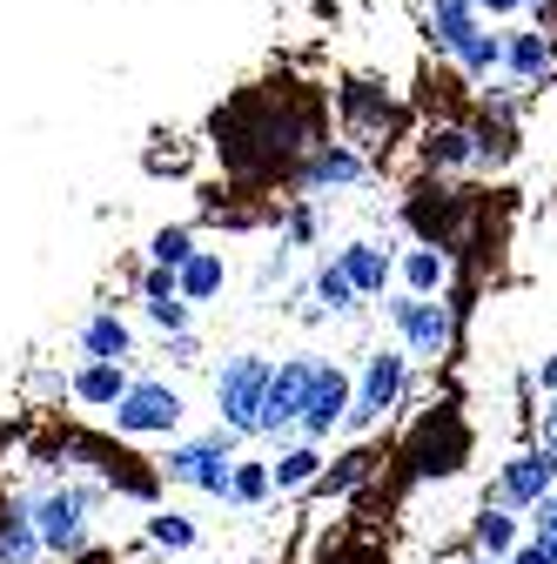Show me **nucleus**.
<instances>
[{
	"label": "nucleus",
	"mask_w": 557,
	"mask_h": 564,
	"mask_svg": "<svg viewBox=\"0 0 557 564\" xmlns=\"http://www.w3.org/2000/svg\"><path fill=\"white\" fill-rule=\"evenodd\" d=\"M101 498H108V484H67V477L21 490V505H28L34 538H41V551H47V557H81V551H88Z\"/></svg>",
	"instance_id": "obj_1"
},
{
	"label": "nucleus",
	"mask_w": 557,
	"mask_h": 564,
	"mask_svg": "<svg viewBox=\"0 0 557 564\" xmlns=\"http://www.w3.org/2000/svg\"><path fill=\"white\" fill-rule=\"evenodd\" d=\"M236 451H242V431L216 423V431H201V437L168 444V457H162L155 470H162V484H182V490H195V498H222V505H229V470H236Z\"/></svg>",
	"instance_id": "obj_2"
},
{
	"label": "nucleus",
	"mask_w": 557,
	"mask_h": 564,
	"mask_svg": "<svg viewBox=\"0 0 557 564\" xmlns=\"http://www.w3.org/2000/svg\"><path fill=\"white\" fill-rule=\"evenodd\" d=\"M430 28H437V47L457 54V67L470 82H483V75L504 67V34H483L477 0H430Z\"/></svg>",
	"instance_id": "obj_3"
},
{
	"label": "nucleus",
	"mask_w": 557,
	"mask_h": 564,
	"mask_svg": "<svg viewBox=\"0 0 557 564\" xmlns=\"http://www.w3.org/2000/svg\"><path fill=\"white\" fill-rule=\"evenodd\" d=\"M108 416H114L121 437H175L182 416H188V397L168 377H128V390Z\"/></svg>",
	"instance_id": "obj_4"
},
{
	"label": "nucleus",
	"mask_w": 557,
	"mask_h": 564,
	"mask_svg": "<svg viewBox=\"0 0 557 564\" xmlns=\"http://www.w3.org/2000/svg\"><path fill=\"white\" fill-rule=\"evenodd\" d=\"M403 383H409L403 349H370L363 370L350 377V416H342V431H376V423L403 403Z\"/></svg>",
	"instance_id": "obj_5"
},
{
	"label": "nucleus",
	"mask_w": 557,
	"mask_h": 564,
	"mask_svg": "<svg viewBox=\"0 0 557 564\" xmlns=\"http://www.w3.org/2000/svg\"><path fill=\"white\" fill-rule=\"evenodd\" d=\"M309 377H316V349H290V357L269 364V383H262V403H255V437H296Z\"/></svg>",
	"instance_id": "obj_6"
},
{
	"label": "nucleus",
	"mask_w": 557,
	"mask_h": 564,
	"mask_svg": "<svg viewBox=\"0 0 557 564\" xmlns=\"http://www.w3.org/2000/svg\"><path fill=\"white\" fill-rule=\"evenodd\" d=\"M262 383H269V357H262V349H236V357H222L216 377H208V397H216V423H229V431L255 437Z\"/></svg>",
	"instance_id": "obj_7"
},
{
	"label": "nucleus",
	"mask_w": 557,
	"mask_h": 564,
	"mask_svg": "<svg viewBox=\"0 0 557 564\" xmlns=\"http://www.w3.org/2000/svg\"><path fill=\"white\" fill-rule=\"evenodd\" d=\"M383 316H390V329L403 343V357H444V349H450V303H437V296L396 290L383 303Z\"/></svg>",
	"instance_id": "obj_8"
},
{
	"label": "nucleus",
	"mask_w": 557,
	"mask_h": 564,
	"mask_svg": "<svg viewBox=\"0 0 557 564\" xmlns=\"http://www.w3.org/2000/svg\"><path fill=\"white\" fill-rule=\"evenodd\" d=\"M342 416H350V370L316 357V377H309V397H303V416H296V437L329 444V431H342Z\"/></svg>",
	"instance_id": "obj_9"
},
{
	"label": "nucleus",
	"mask_w": 557,
	"mask_h": 564,
	"mask_svg": "<svg viewBox=\"0 0 557 564\" xmlns=\"http://www.w3.org/2000/svg\"><path fill=\"white\" fill-rule=\"evenodd\" d=\"M550 490H557V457L544 444H524V451H511L498 464V505L504 511H531L537 498H550Z\"/></svg>",
	"instance_id": "obj_10"
},
{
	"label": "nucleus",
	"mask_w": 557,
	"mask_h": 564,
	"mask_svg": "<svg viewBox=\"0 0 557 564\" xmlns=\"http://www.w3.org/2000/svg\"><path fill=\"white\" fill-rule=\"evenodd\" d=\"M303 195H323V188H363L370 182V162L357 155V141H316V149L290 169Z\"/></svg>",
	"instance_id": "obj_11"
},
{
	"label": "nucleus",
	"mask_w": 557,
	"mask_h": 564,
	"mask_svg": "<svg viewBox=\"0 0 557 564\" xmlns=\"http://www.w3.org/2000/svg\"><path fill=\"white\" fill-rule=\"evenodd\" d=\"M336 115H342V134L363 141V149H376V141L396 128V101L383 95V82H342Z\"/></svg>",
	"instance_id": "obj_12"
},
{
	"label": "nucleus",
	"mask_w": 557,
	"mask_h": 564,
	"mask_svg": "<svg viewBox=\"0 0 557 564\" xmlns=\"http://www.w3.org/2000/svg\"><path fill=\"white\" fill-rule=\"evenodd\" d=\"M403 216H409V229L424 236L430 249H444V242L457 236V223H463V195L444 188V182H416L409 202H403Z\"/></svg>",
	"instance_id": "obj_13"
},
{
	"label": "nucleus",
	"mask_w": 557,
	"mask_h": 564,
	"mask_svg": "<svg viewBox=\"0 0 557 564\" xmlns=\"http://www.w3.org/2000/svg\"><path fill=\"white\" fill-rule=\"evenodd\" d=\"M336 269L350 275V290H357V296H383V290H390V275H396V242H370V236H357V242H342V249H336Z\"/></svg>",
	"instance_id": "obj_14"
},
{
	"label": "nucleus",
	"mask_w": 557,
	"mask_h": 564,
	"mask_svg": "<svg viewBox=\"0 0 557 564\" xmlns=\"http://www.w3.org/2000/svg\"><path fill=\"white\" fill-rule=\"evenodd\" d=\"M75 349H81V357H95V364H128L134 357V329L114 310H88L81 329H75Z\"/></svg>",
	"instance_id": "obj_15"
},
{
	"label": "nucleus",
	"mask_w": 557,
	"mask_h": 564,
	"mask_svg": "<svg viewBox=\"0 0 557 564\" xmlns=\"http://www.w3.org/2000/svg\"><path fill=\"white\" fill-rule=\"evenodd\" d=\"M222 290H229V256H222V249H195V256L175 269V296H182L188 310L216 303Z\"/></svg>",
	"instance_id": "obj_16"
},
{
	"label": "nucleus",
	"mask_w": 557,
	"mask_h": 564,
	"mask_svg": "<svg viewBox=\"0 0 557 564\" xmlns=\"http://www.w3.org/2000/svg\"><path fill=\"white\" fill-rule=\"evenodd\" d=\"M121 390H128V364H95V357H81L75 377H67V397H75L81 410H114Z\"/></svg>",
	"instance_id": "obj_17"
},
{
	"label": "nucleus",
	"mask_w": 557,
	"mask_h": 564,
	"mask_svg": "<svg viewBox=\"0 0 557 564\" xmlns=\"http://www.w3.org/2000/svg\"><path fill=\"white\" fill-rule=\"evenodd\" d=\"M316 477H323V444H309V437L283 444L275 464H269V490H275V498H296V490H309Z\"/></svg>",
	"instance_id": "obj_18"
},
{
	"label": "nucleus",
	"mask_w": 557,
	"mask_h": 564,
	"mask_svg": "<svg viewBox=\"0 0 557 564\" xmlns=\"http://www.w3.org/2000/svg\"><path fill=\"white\" fill-rule=\"evenodd\" d=\"M504 67H511V75L517 82H550L557 75V47H550V34H531V28H511L504 34Z\"/></svg>",
	"instance_id": "obj_19"
},
{
	"label": "nucleus",
	"mask_w": 557,
	"mask_h": 564,
	"mask_svg": "<svg viewBox=\"0 0 557 564\" xmlns=\"http://www.w3.org/2000/svg\"><path fill=\"white\" fill-rule=\"evenodd\" d=\"M396 282L409 296H444V282H450V256L430 249V242H416V249H396Z\"/></svg>",
	"instance_id": "obj_20"
},
{
	"label": "nucleus",
	"mask_w": 557,
	"mask_h": 564,
	"mask_svg": "<svg viewBox=\"0 0 557 564\" xmlns=\"http://www.w3.org/2000/svg\"><path fill=\"white\" fill-rule=\"evenodd\" d=\"M517 544H524V518H517V511H504V505L470 511V551H477V557H504V551H517Z\"/></svg>",
	"instance_id": "obj_21"
},
{
	"label": "nucleus",
	"mask_w": 557,
	"mask_h": 564,
	"mask_svg": "<svg viewBox=\"0 0 557 564\" xmlns=\"http://www.w3.org/2000/svg\"><path fill=\"white\" fill-rule=\"evenodd\" d=\"M47 551H41V538H34V518H28V505H21V490L8 505H0V564H41Z\"/></svg>",
	"instance_id": "obj_22"
},
{
	"label": "nucleus",
	"mask_w": 557,
	"mask_h": 564,
	"mask_svg": "<svg viewBox=\"0 0 557 564\" xmlns=\"http://www.w3.org/2000/svg\"><path fill=\"white\" fill-rule=\"evenodd\" d=\"M309 303H316L323 316H342V323L363 310V296L350 290V275H342L336 262H316V275H309Z\"/></svg>",
	"instance_id": "obj_23"
},
{
	"label": "nucleus",
	"mask_w": 557,
	"mask_h": 564,
	"mask_svg": "<svg viewBox=\"0 0 557 564\" xmlns=\"http://www.w3.org/2000/svg\"><path fill=\"white\" fill-rule=\"evenodd\" d=\"M424 162H430V169H470V162H477V134L457 128V121H437V128L424 134Z\"/></svg>",
	"instance_id": "obj_24"
},
{
	"label": "nucleus",
	"mask_w": 557,
	"mask_h": 564,
	"mask_svg": "<svg viewBox=\"0 0 557 564\" xmlns=\"http://www.w3.org/2000/svg\"><path fill=\"white\" fill-rule=\"evenodd\" d=\"M370 470H376V451H370V444H357V451H350V457H342L336 470L323 464V477H316V490H323V498H350V490H357V484H370Z\"/></svg>",
	"instance_id": "obj_25"
},
{
	"label": "nucleus",
	"mask_w": 557,
	"mask_h": 564,
	"mask_svg": "<svg viewBox=\"0 0 557 564\" xmlns=\"http://www.w3.org/2000/svg\"><path fill=\"white\" fill-rule=\"evenodd\" d=\"M269 498H275V490H269V464L262 457H236V470H229V505L262 511Z\"/></svg>",
	"instance_id": "obj_26"
},
{
	"label": "nucleus",
	"mask_w": 557,
	"mask_h": 564,
	"mask_svg": "<svg viewBox=\"0 0 557 564\" xmlns=\"http://www.w3.org/2000/svg\"><path fill=\"white\" fill-rule=\"evenodd\" d=\"M149 544L155 551H195L201 544V531H195V518H182V511H149Z\"/></svg>",
	"instance_id": "obj_27"
},
{
	"label": "nucleus",
	"mask_w": 557,
	"mask_h": 564,
	"mask_svg": "<svg viewBox=\"0 0 557 564\" xmlns=\"http://www.w3.org/2000/svg\"><path fill=\"white\" fill-rule=\"evenodd\" d=\"M188 256H195V229H188V223H175V229H155V236H149V262L182 269Z\"/></svg>",
	"instance_id": "obj_28"
},
{
	"label": "nucleus",
	"mask_w": 557,
	"mask_h": 564,
	"mask_svg": "<svg viewBox=\"0 0 557 564\" xmlns=\"http://www.w3.org/2000/svg\"><path fill=\"white\" fill-rule=\"evenodd\" d=\"M149 310V323L162 329V336H175V329H195V310L182 303V296H162V303H142Z\"/></svg>",
	"instance_id": "obj_29"
},
{
	"label": "nucleus",
	"mask_w": 557,
	"mask_h": 564,
	"mask_svg": "<svg viewBox=\"0 0 557 564\" xmlns=\"http://www.w3.org/2000/svg\"><path fill=\"white\" fill-rule=\"evenodd\" d=\"M162 296H175V269L149 262V269H142V303H162Z\"/></svg>",
	"instance_id": "obj_30"
},
{
	"label": "nucleus",
	"mask_w": 557,
	"mask_h": 564,
	"mask_svg": "<svg viewBox=\"0 0 557 564\" xmlns=\"http://www.w3.org/2000/svg\"><path fill=\"white\" fill-rule=\"evenodd\" d=\"M498 564H550V538H524L517 551H504Z\"/></svg>",
	"instance_id": "obj_31"
},
{
	"label": "nucleus",
	"mask_w": 557,
	"mask_h": 564,
	"mask_svg": "<svg viewBox=\"0 0 557 564\" xmlns=\"http://www.w3.org/2000/svg\"><path fill=\"white\" fill-rule=\"evenodd\" d=\"M168 364H201V336L195 329H175L168 336Z\"/></svg>",
	"instance_id": "obj_32"
},
{
	"label": "nucleus",
	"mask_w": 557,
	"mask_h": 564,
	"mask_svg": "<svg viewBox=\"0 0 557 564\" xmlns=\"http://www.w3.org/2000/svg\"><path fill=\"white\" fill-rule=\"evenodd\" d=\"M537 444L557 457V397H544V410H537Z\"/></svg>",
	"instance_id": "obj_33"
},
{
	"label": "nucleus",
	"mask_w": 557,
	"mask_h": 564,
	"mask_svg": "<svg viewBox=\"0 0 557 564\" xmlns=\"http://www.w3.org/2000/svg\"><path fill=\"white\" fill-rule=\"evenodd\" d=\"M531 518H537V538H550V544H557V490L531 505Z\"/></svg>",
	"instance_id": "obj_34"
},
{
	"label": "nucleus",
	"mask_w": 557,
	"mask_h": 564,
	"mask_svg": "<svg viewBox=\"0 0 557 564\" xmlns=\"http://www.w3.org/2000/svg\"><path fill=\"white\" fill-rule=\"evenodd\" d=\"M537 383H544V397H557V357H544V364H537Z\"/></svg>",
	"instance_id": "obj_35"
},
{
	"label": "nucleus",
	"mask_w": 557,
	"mask_h": 564,
	"mask_svg": "<svg viewBox=\"0 0 557 564\" xmlns=\"http://www.w3.org/2000/svg\"><path fill=\"white\" fill-rule=\"evenodd\" d=\"M463 564H498V557H477V551H470V557H463Z\"/></svg>",
	"instance_id": "obj_36"
}]
</instances>
